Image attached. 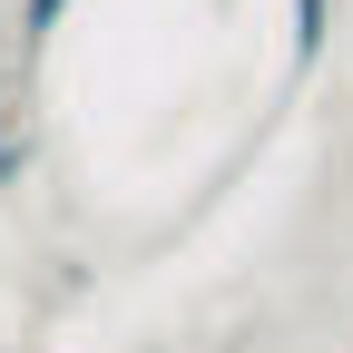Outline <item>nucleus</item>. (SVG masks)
Wrapping results in <instances>:
<instances>
[{
  "label": "nucleus",
  "mask_w": 353,
  "mask_h": 353,
  "mask_svg": "<svg viewBox=\"0 0 353 353\" xmlns=\"http://www.w3.org/2000/svg\"><path fill=\"white\" fill-rule=\"evenodd\" d=\"M324 30H334V0H294V59H314Z\"/></svg>",
  "instance_id": "obj_1"
},
{
  "label": "nucleus",
  "mask_w": 353,
  "mask_h": 353,
  "mask_svg": "<svg viewBox=\"0 0 353 353\" xmlns=\"http://www.w3.org/2000/svg\"><path fill=\"white\" fill-rule=\"evenodd\" d=\"M59 20H69V0H20V39H30V50H50Z\"/></svg>",
  "instance_id": "obj_2"
},
{
  "label": "nucleus",
  "mask_w": 353,
  "mask_h": 353,
  "mask_svg": "<svg viewBox=\"0 0 353 353\" xmlns=\"http://www.w3.org/2000/svg\"><path fill=\"white\" fill-rule=\"evenodd\" d=\"M30 176V138H10V128H0V187H20Z\"/></svg>",
  "instance_id": "obj_3"
}]
</instances>
